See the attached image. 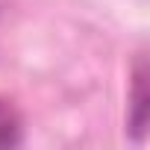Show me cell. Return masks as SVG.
Wrapping results in <instances>:
<instances>
[{"label": "cell", "instance_id": "cell-1", "mask_svg": "<svg viewBox=\"0 0 150 150\" xmlns=\"http://www.w3.org/2000/svg\"><path fill=\"white\" fill-rule=\"evenodd\" d=\"M144 121H147V91H144V62L135 65L132 74V94H129V129L135 138L144 135Z\"/></svg>", "mask_w": 150, "mask_h": 150}, {"label": "cell", "instance_id": "cell-2", "mask_svg": "<svg viewBox=\"0 0 150 150\" xmlns=\"http://www.w3.org/2000/svg\"><path fill=\"white\" fill-rule=\"evenodd\" d=\"M24 141V118L6 100H0V150L18 147Z\"/></svg>", "mask_w": 150, "mask_h": 150}]
</instances>
